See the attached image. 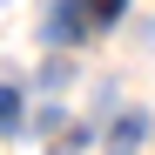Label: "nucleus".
I'll list each match as a JSON object with an SVG mask.
<instances>
[{"instance_id":"obj_1","label":"nucleus","mask_w":155,"mask_h":155,"mask_svg":"<svg viewBox=\"0 0 155 155\" xmlns=\"http://www.w3.org/2000/svg\"><path fill=\"white\" fill-rule=\"evenodd\" d=\"M47 34H54V41H74V34H81V0H54V14H47Z\"/></svg>"},{"instance_id":"obj_2","label":"nucleus","mask_w":155,"mask_h":155,"mask_svg":"<svg viewBox=\"0 0 155 155\" xmlns=\"http://www.w3.org/2000/svg\"><path fill=\"white\" fill-rule=\"evenodd\" d=\"M14 128H20V88L0 81V135H14Z\"/></svg>"},{"instance_id":"obj_3","label":"nucleus","mask_w":155,"mask_h":155,"mask_svg":"<svg viewBox=\"0 0 155 155\" xmlns=\"http://www.w3.org/2000/svg\"><path fill=\"white\" fill-rule=\"evenodd\" d=\"M135 142H142V115H128V121L115 128V148H108V155H135Z\"/></svg>"},{"instance_id":"obj_4","label":"nucleus","mask_w":155,"mask_h":155,"mask_svg":"<svg viewBox=\"0 0 155 155\" xmlns=\"http://www.w3.org/2000/svg\"><path fill=\"white\" fill-rule=\"evenodd\" d=\"M81 7H88V20H94V27H108V20H121V7H128V0H81Z\"/></svg>"}]
</instances>
